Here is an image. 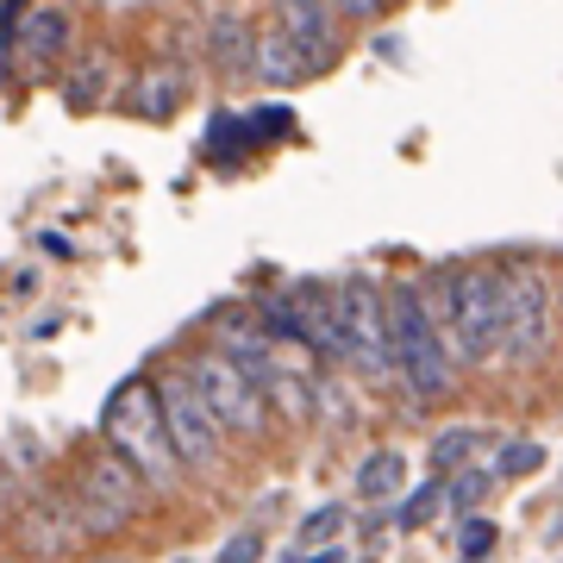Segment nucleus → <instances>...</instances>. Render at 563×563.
Returning a JSON list of instances; mask_svg holds the SVG:
<instances>
[{"label": "nucleus", "mask_w": 563, "mask_h": 563, "mask_svg": "<svg viewBox=\"0 0 563 563\" xmlns=\"http://www.w3.org/2000/svg\"><path fill=\"white\" fill-rule=\"evenodd\" d=\"M101 432H107V451L139 476V483H176V451H169V432H163V407H157V383H132L113 388V401L101 413Z\"/></svg>", "instance_id": "obj_1"}, {"label": "nucleus", "mask_w": 563, "mask_h": 563, "mask_svg": "<svg viewBox=\"0 0 563 563\" xmlns=\"http://www.w3.org/2000/svg\"><path fill=\"white\" fill-rule=\"evenodd\" d=\"M383 320H388V369H401L420 401H444L451 395V344L439 339L426 301L413 288H395L383 301Z\"/></svg>", "instance_id": "obj_2"}, {"label": "nucleus", "mask_w": 563, "mask_h": 563, "mask_svg": "<svg viewBox=\"0 0 563 563\" xmlns=\"http://www.w3.org/2000/svg\"><path fill=\"white\" fill-rule=\"evenodd\" d=\"M507 320V269H457L444 276V325L457 339V357L483 363L501 351Z\"/></svg>", "instance_id": "obj_3"}, {"label": "nucleus", "mask_w": 563, "mask_h": 563, "mask_svg": "<svg viewBox=\"0 0 563 563\" xmlns=\"http://www.w3.org/2000/svg\"><path fill=\"white\" fill-rule=\"evenodd\" d=\"M332 320H339V351L363 363L369 376H388V320H383V288L376 282H339L332 288Z\"/></svg>", "instance_id": "obj_4"}, {"label": "nucleus", "mask_w": 563, "mask_h": 563, "mask_svg": "<svg viewBox=\"0 0 563 563\" xmlns=\"http://www.w3.org/2000/svg\"><path fill=\"white\" fill-rule=\"evenodd\" d=\"M157 407H163V432H169V451H176L181 470H213V457H220V426L201 407L188 369H176V376L157 383Z\"/></svg>", "instance_id": "obj_5"}, {"label": "nucleus", "mask_w": 563, "mask_h": 563, "mask_svg": "<svg viewBox=\"0 0 563 563\" xmlns=\"http://www.w3.org/2000/svg\"><path fill=\"white\" fill-rule=\"evenodd\" d=\"M139 476L125 470L113 451L107 457H95L88 470H81V483H76V520L81 532H120L132 514H139Z\"/></svg>", "instance_id": "obj_6"}, {"label": "nucleus", "mask_w": 563, "mask_h": 563, "mask_svg": "<svg viewBox=\"0 0 563 563\" xmlns=\"http://www.w3.org/2000/svg\"><path fill=\"white\" fill-rule=\"evenodd\" d=\"M551 344V282L539 269H514L507 276V320H501V351L514 363L544 357Z\"/></svg>", "instance_id": "obj_7"}, {"label": "nucleus", "mask_w": 563, "mask_h": 563, "mask_svg": "<svg viewBox=\"0 0 563 563\" xmlns=\"http://www.w3.org/2000/svg\"><path fill=\"white\" fill-rule=\"evenodd\" d=\"M188 383H195V395H201V407L213 413L220 432H244V439L263 432V395L244 383L225 357H201L195 369H188Z\"/></svg>", "instance_id": "obj_8"}, {"label": "nucleus", "mask_w": 563, "mask_h": 563, "mask_svg": "<svg viewBox=\"0 0 563 563\" xmlns=\"http://www.w3.org/2000/svg\"><path fill=\"white\" fill-rule=\"evenodd\" d=\"M63 44H69V13L63 7H20V20H13V51L25 57L32 76H51V57H57Z\"/></svg>", "instance_id": "obj_9"}, {"label": "nucleus", "mask_w": 563, "mask_h": 563, "mask_svg": "<svg viewBox=\"0 0 563 563\" xmlns=\"http://www.w3.org/2000/svg\"><path fill=\"white\" fill-rule=\"evenodd\" d=\"M276 25L288 32V38L301 44L307 57H320L325 69H332V57H339V7H313V0H282L276 7Z\"/></svg>", "instance_id": "obj_10"}, {"label": "nucleus", "mask_w": 563, "mask_h": 563, "mask_svg": "<svg viewBox=\"0 0 563 563\" xmlns=\"http://www.w3.org/2000/svg\"><path fill=\"white\" fill-rule=\"evenodd\" d=\"M251 69H257L263 81H282V88H295V81H307V76H320L325 63L320 57H307L301 44L288 38L282 25H269L257 38V57H251Z\"/></svg>", "instance_id": "obj_11"}, {"label": "nucleus", "mask_w": 563, "mask_h": 563, "mask_svg": "<svg viewBox=\"0 0 563 563\" xmlns=\"http://www.w3.org/2000/svg\"><path fill=\"white\" fill-rule=\"evenodd\" d=\"M207 44H213V57H220L225 76H244L251 57H257V32H244L239 7H213V13H207Z\"/></svg>", "instance_id": "obj_12"}, {"label": "nucleus", "mask_w": 563, "mask_h": 563, "mask_svg": "<svg viewBox=\"0 0 563 563\" xmlns=\"http://www.w3.org/2000/svg\"><path fill=\"white\" fill-rule=\"evenodd\" d=\"M107 88H113V57H107V51H88V57L76 63L69 88H63V101L76 107V113H95V107L107 101Z\"/></svg>", "instance_id": "obj_13"}, {"label": "nucleus", "mask_w": 563, "mask_h": 563, "mask_svg": "<svg viewBox=\"0 0 563 563\" xmlns=\"http://www.w3.org/2000/svg\"><path fill=\"white\" fill-rule=\"evenodd\" d=\"M401 483H407V457L401 451H369V457L357 463V495L363 501H383V495H395Z\"/></svg>", "instance_id": "obj_14"}, {"label": "nucleus", "mask_w": 563, "mask_h": 563, "mask_svg": "<svg viewBox=\"0 0 563 563\" xmlns=\"http://www.w3.org/2000/svg\"><path fill=\"white\" fill-rule=\"evenodd\" d=\"M132 107H139L144 120H169L181 107V81L169 76V69H151V76L139 81V95H132Z\"/></svg>", "instance_id": "obj_15"}, {"label": "nucleus", "mask_w": 563, "mask_h": 563, "mask_svg": "<svg viewBox=\"0 0 563 563\" xmlns=\"http://www.w3.org/2000/svg\"><path fill=\"white\" fill-rule=\"evenodd\" d=\"M488 488H495V476H488V470H457V483L444 488V501H451V514H457V520H470V514L488 501Z\"/></svg>", "instance_id": "obj_16"}, {"label": "nucleus", "mask_w": 563, "mask_h": 563, "mask_svg": "<svg viewBox=\"0 0 563 563\" xmlns=\"http://www.w3.org/2000/svg\"><path fill=\"white\" fill-rule=\"evenodd\" d=\"M439 501H444V483H420L413 495H407V507H401V532H420V526L439 514Z\"/></svg>", "instance_id": "obj_17"}, {"label": "nucleus", "mask_w": 563, "mask_h": 563, "mask_svg": "<svg viewBox=\"0 0 563 563\" xmlns=\"http://www.w3.org/2000/svg\"><path fill=\"white\" fill-rule=\"evenodd\" d=\"M457 551H463V563H483L488 551H495V526H488L483 514H470V520L457 526Z\"/></svg>", "instance_id": "obj_18"}, {"label": "nucleus", "mask_w": 563, "mask_h": 563, "mask_svg": "<svg viewBox=\"0 0 563 563\" xmlns=\"http://www.w3.org/2000/svg\"><path fill=\"white\" fill-rule=\"evenodd\" d=\"M544 463V444L520 439V444H501V457H495V476H532Z\"/></svg>", "instance_id": "obj_19"}, {"label": "nucleus", "mask_w": 563, "mask_h": 563, "mask_svg": "<svg viewBox=\"0 0 563 563\" xmlns=\"http://www.w3.org/2000/svg\"><path fill=\"white\" fill-rule=\"evenodd\" d=\"M470 451H476V432H470V426H451V432H439V439H432V463H439V470H451V463L463 470V457H470Z\"/></svg>", "instance_id": "obj_20"}, {"label": "nucleus", "mask_w": 563, "mask_h": 563, "mask_svg": "<svg viewBox=\"0 0 563 563\" xmlns=\"http://www.w3.org/2000/svg\"><path fill=\"white\" fill-rule=\"evenodd\" d=\"M257 313H263V325H269V339H301V313H295L288 295H269Z\"/></svg>", "instance_id": "obj_21"}, {"label": "nucleus", "mask_w": 563, "mask_h": 563, "mask_svg": "<svg viewBox=\"0 0 563 563\" xmlns=\"http://www.w3.org/2000/svg\"><path fill=\"white\" fill-rule=\"evenodd\" d=\"M251 120V139H288L295 132V113L288 107H257V113H244Z\"/></svg>", "instance_id": "obj_22"}, {"label": "nucleus", "mask_w": 563, "mask_h": 563, "mask_svg": "<svg viewBox=\"0 0 563 563\" xmlns=\"http://www.w3.org/2000/svg\"><path fill=\"white\" fill-rule=\"evenodd\" d=\"M344 532V507L332 501V507H320V514H313V520L301 526V544H332Z\"/></svg>", "instance_id": "obj_23"}, {"label": "nucleus", "mask_w": 563, "mask_h": 563, "mask_svg": "<svg viewBox=\"0 0 563 563\" xmlns=\"http://www.w3.org/2000/svg\"><path fill=\"white\" fill-rule=\"evenodd\" d=\"M220 563H263V532H232L220 544Z\"/></svg>", "instance_id": "obj_24"}, {"label": "nucleus", "mask_w": 563, "mask_h": 563, "mask_svg": "<svg viewBox=\"0 0 563 563\" xmlns=\"http://www.w3.org/2000/svg\"><path fill=\"white\" fill-rule=\"evenodd\" d=\"M13 20H20V7H0V81H7V51H13Z\"/></svg>", "instance_id": "obj_25"}, {"label": "nucleus", "mask_w": 563, "mask_h": 563, "mask_svg": "<svg viewBox=\"0 0 563 563\" xmlns=\"http://www.w3.org/2000/svg\"><path fill=\"white\" fill-rule=\"evenodd\" d=\"M301 563H344V551H320V558H301Z\"/></svg>", "instance_id": "obj_26"}, {"label": "nucleus", "mask_w": 563, "mask_h": 563, "mask_svg": "<svg viewBox=\"0 0 563 563\" xmlns=\"http://www.w3.org/2000/svg\"><path fill=\"white\" fill-rule=\"evenodd\" d=\"M107 563H120V558H107Z\"/></svg>", "instance_id": "obj_27"}]
</instances>
